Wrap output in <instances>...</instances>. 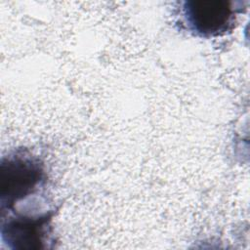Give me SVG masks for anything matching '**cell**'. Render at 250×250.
I'll use <instances>...</instances> for the list:
<instances>
[{
  "mask_svg": "<svg viewBox=\"0 0 250 250\" xmlns=\"http://www.w3.org/2000/svg\"><path fill=\"white\" fill-rule=\"evenodd\" d=\"M241 7L227 0H191L184 2L183 15L188 28L201 37L226 34L234 25Z\"/></svg>",
  "mask_w": 250,
  "mask_h": 250,
  "instance_id": "cell-1",
  "label": "cell"
},
{
  "mask_svg": "<svg viewBox=\"0 0 250 250\" xmlns=\"http://www.w3.org/2000/svg\"><path fill=\"white\" fill-rule=\"evenodd\" d=\"M44 172L39 161L34 157L16 156L8 159L7 179L2 177V197L8 195V206L13 202L33 193L41 185Z\"/></svg>",
  "mask_w": 250,
  "mask_h": 250,
  "instance_id": "cell-2",
  "label": "cell"
}]
</instances>
